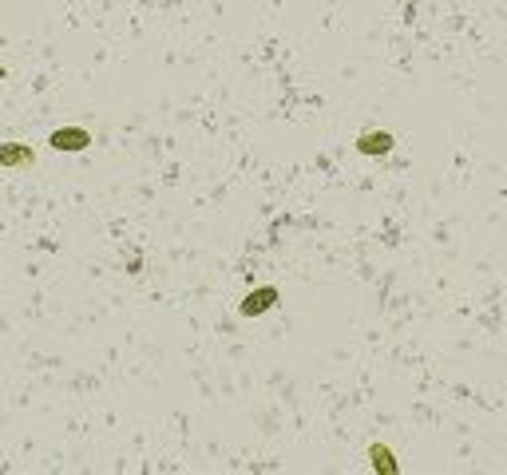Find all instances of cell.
<instances>
[{"label": "cell", "instance_id": "1", "mask_svg": "<svg viewBox=\"0 0 507 475\" xmlns=\"http://www.w3.org/2000/svg\"><path fill=\"white\" fill-rule=\"evenodd\" d=\"M384 142H389V139H384V135H373V139H364V151H380Z\"/></svg>", "mask_w": 507, "mask_h": 475}]
</instances>
